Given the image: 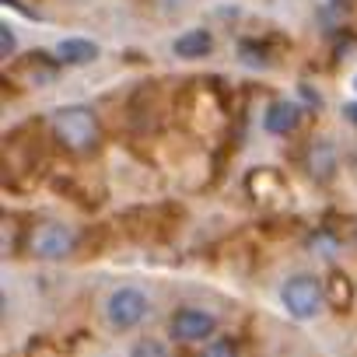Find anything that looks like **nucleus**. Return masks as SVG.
<instances>
[{"mask_svg":"<svg viewBox=\"0 0 357 357\" xmlns=\"http://www.w3.org/2000/svg\"><path fill=\"white\" fill-rule=\"evenodd\" d=\"M147 312H151V301L137 287H116L105 301V315L116 329H137L147 319Z\"/></svg>","mask_w":357,"mask_h":357,"instance_id":"nucleus-3","label":"nucleus"},{"mask_svg":"<svg viewBox=\"0 0 357 357\" xmlns=\"http://www.w3.org/2000/svg\"><path fill=\"white\" fill-rule=\"evenodd\" d=\"M211 50H214V39H211V32H204V29H193V32L178 36V39L172 43V53H175L178 60H200V56H207Z\"/></svg>","mask_w":357,"mask_h":357,"instance_id":"nucleus-7","label":"nucleus"},{"mask_svg":"<svg viewBox=\"0 0 357 357\" xmlns=\"http://www.w3.org/2000/svg\"><path fill=\"white\" fill-rule=\"evenodd\" d=\"M231 350H235V347H231L228 340H221V343H214V347H211V354H214V357H218V354H231Z\"/></svg>","mask_w":357,"mask_h":357,"instance_id":"nucleus-11","label":"nucleus"},{"mask_svg":"<svg viewBox=\"0 0 357 357\" xmlns=\"http://www.w3.org/2000/svg\"><path fill=\"white\" fill-rule=\"evenodd\" d=\"M280 301H284V308H287L294 319H315V315L322 312V301H326V298H322V287H319L315 277L298 273V277L284 280Z\"/></svg>","mask_w":357,"mask_h":357,"instance_id":"nucleus-2","label":"nucleus"},{"mask_svg":"<svg viewBox=\"0 0 357 357\" xmlns=\"http://www.w3.org/2000/svg\"><path fill=\"white\" fill-rule=\"evenodd\" d=\"M172 340L175 343H207L218 333V319L204 308H178L172 315Z\"/></svg>","mask_w":357,"mask_h":357,"instance_id":"nucleus-4","label":"nucleus"},{"mask_svg":"<svg viewBox=\"0 0 357 357\" xmlns=\"http://www.w3.org/2000/svg\"><path fill=\"white\" fill-rule=\"evenodd\" d=\"M133 354H165V347L161 343H137Z\"/></svg>","mask_w":357,"mask_h":357,"instance_id":"nucleus-10","label":"nucleus"},{"mask_svg":"<svg viewBox=\"0 0 357 357\" xmlns=\"http://www.w3.org/2000/svg\"><path fill=\"white\" fill-rule=\"evenodd\" d=\"M53 56L67 67H84V63L98 60V46L91 39H60L53 46Z\"/></svg>","mask_w":357,"mask_h":357,"instance_id":"nucleus-6","label":"nucleus"},{"mask_svg":"<svg viewBox=\"0 0 357 357\" xmlns=\"http://www.w3.org/2000/svg\"><path fill=\"white\" fill-rule=\"evenodd\" d=\"M347 119H350V123H357V105H347Z\"/></svg>","mask_w":357,"mask_h":357,"instance_id":"nucleus-12","label":"nucleus"},{"mask_svg":"<svg viewBox=\"0 0 357 357\" xmlns=\"http://www.w3.org/2000/svg\"><path fill=\"white\" fill-rule=\"evenodd\" d=\"M50 130L53 137L70 147V151H91L102 137V126H98V116L88 109V105H63L50 116Z\"/></svg>","mask_w":357,"mask_h":357,"instance_id":"nucleus-1","label":"nucleus"},{"mask_svg":"<svg viewBox=\"0 0 357 357\" xmlns=\"http://www.w3.org/2000/svg\"><path fill=\"white\" fill-rule=\"evenodd\" d=\"M263 126H266V133L284 137V133H291V130L298 126V109H294L291 102H273V105L266 109V116H263Z\"/></svg>","mask_w":357,"mask_h":357,"instance_id":"nucleus-8","label":"nucleus"},{"mask_svg":"<svg viewBox=\"0 0 357 357\" xmlns=\"http://www.w3.org/2000/svg\"><path fill=\"white\" fill-rule=\"evenodd\" d=\"M0 39H4V50H0V53H4V60H11V56L18 53V39H15V29H11V25H0Z\"/></svg>","mask_w":357,"mask_h":357,"instance_id":"nucleus-9","label":"nucleus"},{"mask_svg":"<svg viewBox=\"0 0 357 357\" xmlns=\"http://www.w3.org/2000/svg\"><path fill=\"white\" fill-rule=\"evenodd\" d=\"M354 88H357V81H354Z\"/></svg>","mask_w":357,"mask_h":357,"instance_id":"nucleus-13","label":"nucleus"},{"mask_svg":"<svg viewBox=\"0 0 357 357\" xmlns=\"http://www.w3.org/2000/svg\"><path fill=\"white\" fill-rule=\"evenodd\" d=\"M29 249H32V256H39V259H63V256L74 252V235H70V228H63V225H56V221H46V225H39V228L32 231Z\"/></svg>","mask_w":357,"mask_h":357,"instance_id":"nucleus-5","label":"nucleus"}]
</instances>
